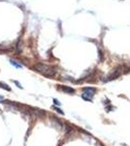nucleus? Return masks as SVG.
Wrapping results in <instances>:
<instances>
[{"label":"nucleus","instance_id":"obj_1","mask_svg":"<svg viewBox=\"0 0 130 146\" xmlns=\"http://www.w3.org/2000/svg\"><path fill=\"white\" fill-rule=\"evenodd\" d=\"M34 69L37 70L38 72L44 74V75L47 76V77H51V76H53V74H54V70H53L51 67L46 65V64H42V63H39V64L34 65Z\"/></svg>","mask_w":130,"mask_h":146},{"label":"nucleus","instance_id":"obj_2","mask_svg":"<svg viewBox=\"0 0 130 146\" xmlns=\"http://www.w3.org/2000/svg\"><path fill=\"white\" fill-rule=\"evenodd\" d=\"M94 93H95V89L94 88H85L84 89V94L82 95V97L85 100L90 101L92 99V96H93Z\"/></svg>","mask_w":130,"mask_h":146},{"label":"nucleus","instance_id":"obj_3","mask_svg":"<svg viewBox=\"0 0 130 146\" xmlns=\"http://www.w3.org/2000/svg\"><path fill=\"white\" fill-rule=\"evenodd\" d=\"M119 75H120V67H118V68H116V70H114V72L108 77L107 81H112L114 79H116L117 77H119Z\"/></svg>","mask_w":130,"mask_h":146},{"label":"nucleus","instance_id":"obj_4","mask_svg":"<svg viewBox=\"0 0 130 146\" xmlns=\"http://www.w3.org/2000/svg\"><path fill=\"white\" fill-rule=\"evenodd\" d=\"M61 90L64 92V93H67V94H74L75 93V90L72 89L70 87H67V86H62L61 87Z\"/></svg>","mask_w":130,"mask_h":146},{"label":"nucleus","instance_id":"obj_5","mask_svg":"<svg viewBox=\"0 0 130 146\" xmlns=\"http://www.w3.org/2000/svg\"><path fill=\"white\" fill-rule=\"evenodd\" d=\"M52 123H53V124H55V127L58 128V129H60V128L62 127L61 123H60L58 120H56V119H52Z\"/></svg>","mask_w":130,"mask_h":146},{"label":"nucleus","instance_id":"obj_6","mask_svg":"<svg viewBox=\"0 0 130 146\" xmlns=\"http://www.w3.org/2000/svg\"><path fill=\"white\" fill-rule=\"evenodd\" d=\"M0 88H3L5 90H7V91H11V89L8 87V85H6L5 83H2V82H0Z\"/></svg>","mask_w":130,"mask_h":146},{"label":"nucleus","instance_id":"obj_7","mask_svg":"<svg viewBox=\"0 0 130 146\" xmlns=\"http://www.w3.org/2000/svg\"><path fill=\"white\" fill-rule=\"evenodd\" d=\"M11 63H12L13 65L16 66V67H18V68H22V65H21L20 63H16V61H14V60H11Z\"/></svg>","mask_w":130,"mask_h":146},{"label":"nucleus","instance_id":"obj_8","mask_svg":"<svg viewBox=\"0 0 130 146\" xmlns=\"http://www.w3.org/2000/svg\"><path fill=\"white\" fill-rule=\"evenodd\" d=\"M98 53H99L100 60H103V58H104V56H103V53H102V51H101V50H98Z\"/></svg>","mask_w":130,"mask_h":146},{"label":"nucleus","instance_id":"obj_9","mask_svg":"<svg viewBox=\"0 0 130 146\" xmlns=\"http://www.w3.org/2000/svg\"><path fill=\"white\" fill-rule=\"evenodd\" d=\"M55 110H56V111H57L58 113H60V114H63V112H62V111H61V110H59V108H55Z\"/></svg>","mask_w":130,"mask_h":146},{"label":"nucleus","instance_id":"obj_10","mask_svg":"<svg viewBox=\"0 0 130 146\" xmlns=\"http://www.w3.org/2000/svg\"><path fill=\"white\" fill-rule=\"evenodd\" d=\"M53 101H54V103H55V104H57V105H59V104H60V103L58 102V100H56V99H53Z\"/></svg>","mask_w":130,"mask_h":146},{"label":"nucleus","instance_id":"obj_11","mask_svg":"<svg viewBox=\"0 0 130 146\" xmlns=\"http://www.w3.org/2000/svg\"><path fill=\"white\" fill-rule=\"evenodd\" d=\"M17 85H18V87H21V85H20V83H18V82H15Z\"/></svg>","mask_w":130,"mask_h":146},{"label":"nucleus","instance_id":"obj_12","mask_svg":"<svg viewBox=\"0 0 130 146\" xmlns=\"http://www.w3.org/2000/svg\"><path fill=\"white\" fill-rule=\"evenodd\" d=\"M97 146H103V145H102L101 143H98V144H97Z\"/></svg>","mask_w":130,"mask_h":146}]
</instances>
